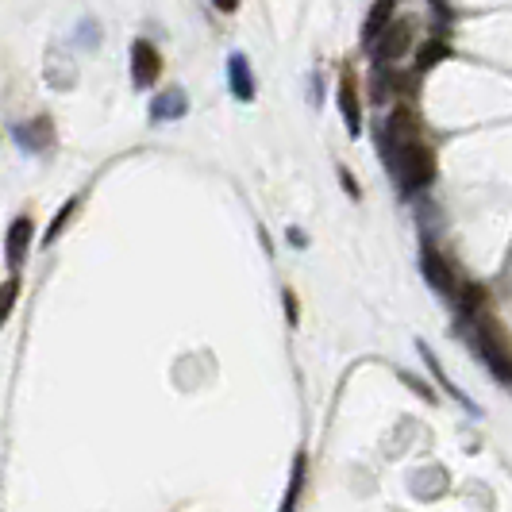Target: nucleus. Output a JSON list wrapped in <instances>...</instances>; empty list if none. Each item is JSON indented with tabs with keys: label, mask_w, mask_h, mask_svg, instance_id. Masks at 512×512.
Segmentation results:
<instances>
[{
	"label": "nucleus",
	"mask_w": 512,
	"mask_h": 512,
	"mask_svg": "<svg viewBox=\"0 0 512 512\" xmlns=\"http://www.w3.org/2000/svg\"><path fill=\"white\" fill-rule=\"evenodd\" d=\"M212 4H216V8H220V12H235V8H239V0H212Z\"/></svg>",
	"instance_id": "nucleus-19"
},
{
	"label": "nucleus",
	"mask_w": 512,
	"mask_h": 512,
	"mask_svg": "<svg viewBox=\"0 0 512 512\" xmlns=\"http://www.w3.org/2000/svg\"><path fill=\"white\" fill-rule=\"evenodd\" d=\"M447 54H451V47H447L443 39H432V43H424V47H420V58H416V66H420V70H432V66H439Z\"/></svg>",
	"instance_id": "nucleus-13"
},
{
	"label": "nucleus",
	"mask_w": 512,
	"mask_h": 512,
	"mask_svg": "<svg viewBox=\"0 0 512 512\" xmlns=\"http://www.w3.org/2000/svg\"><path fill=\"white\" fill-rule=\"evenodd\" d=\"M158 77H162V54H158V47L147 43V39H135L131 43V81H135V89H151Z\"/></svg>",
	"instance_id": "nucleus-3"
},
{
	"label": "nucleus",
	"mask_w": 512,
	"mask_h": 512,
	"mask_svg": "<svg viewBox=\"0 0 512 512\" xmlns=\"http://www.w3.org/2000/svg\"><path fill=\"white\" fill-rule=\"evenodd\" d=\"M31 239H35V220H31V216H16V220H12V228H8V243H4V258H8V266H12V270L27 258Z\"/></svg>",
	"instance_id": "nucleus-7"
},
{
	"label": "nucleus",
	"mask_w": 512,
	"mask_h": 512,
	"mask_svg": "<svg viewBox=\"0 0 512 512\" xmlns=\"http://www.w3.org/2000/svg\"><path fill=\"white\" fill-rule=\"evenodd\" d=\"M16 289H20V282H16V278H8V282H4V320L12 316V305H16Z\"/></svg>",
	"instance_id": "nucleus-16"
},
{
	"label": "nucleus",
	"mask_w": 512,
	"mask_h": 512,
	"mask_svg": "<svg viewBox=\"0 0 512 512\" xmlns=\"http://www.w3.org/2000/svg\"><path fill=\"white\" fill-rule=\"evenodd\" d=\"M420 266H424V278L428 285L443 293V297H459V282H455V270H451V262L439 255L436 247H424V255H420Z\"/></svg>",
	"instance_id": "nucleus-4"
},
{
	"label": "nucleus",
	"mask_w": 512,
	"mask_h": 512,
	"mask_svg": "<svg viewBox=\"0 0 512 512\" xmlns=\"http://www.w3.org/2000/svg\"><path fill=\"white\" fill-rule=\"evenodd\" d=\"M412 47V20H393L378 35V62H393Z\"/></svg>",
	"instance_id": "nucleus-6"
},
{
	"label": "nucleus",
	"mask_w": 512,
	"mask_h": 512,
	"mask_svg": "<svg viewBox=\"0 0 512 512\" xmlns=\"http://www.w3.org/2000/svg\"><path fill=\"white\" fill-rule=\"evenodd\" d=\"M289 243H293V247H305L308 239H305V235H301L297 228H293V231H289Z\"/></svg>",
	"instance_id": "nucleus-20"
},
{
	"label": "nucleus",
	"mask_w": 512,
	"mask_h": 512,
	"mask_svg": "<svg viewBox=\"0 0 512 512\" xmlns=\"http://www.w3.org/2000/svg\"><path fill=\"white\" fill-rule=\"evenodd\" d=\"M389 151H393V170L401 178L405 193H416L436 178V151L428 147V139L420 135V120L412 108H393L389 116Z\"/></svg>",
	"instance_id": "nucleus-1"
},
{
	"label": "nucleus",
	"mask_w": 512,
	"mask_h": 512,
	"mask_svg": "<svg viewBox=\"0 0 512 512\" xmlns=\"http://www.w3.org/2000/svg\"><path fill=\"white\" fill-rule=\"evenodd\" d=\"M339 112L347 120V131L351 135H362V104H359V85H355V74L347 70L343 81H339Z\"/></svg>",
	"instance_id": "nucleus-8"
},
{
	"label": "nucleus",
	"mask_w": 512,
	"mask_h": 512,
	"mask_svg": "<svg viewBox=\"0 0 512 512\" xmlns=\"http://www.w3.org/2000/svg\"><path fill=\"white\" fill-rule=\"evenodd\" d=\"M74 212H77V197H74V201H70L66 208H62V216H58V220L51 224V231H47V239H43V243H54V239L62 235V228H66V224L74 220Z\"/></svg>",
	"instance_id": "nucleus-15"
},
{
	"label": "nucleus",
	"mask_w": 512,
	"mask_h": 512,
	"mask_svg": "<svg viewBox=\"0 0 512 512\" xmlns=\"http://www.w3.org/2000/svg\"><path fill=\"white\" fill-rule=\"evenodd\" d=\"M189 112V97H185V89H162V93H154L151 101V120L158 124H166V120H181Z\"/></svg>",
	"instance_id": "nucleus-9"
},
{
	"label": "nucleus",
	"mask_w": 512,
	"mask_h": 512,
	"mask_svg": "<svg viewBox=\"0 0 512 512\" xmlns=\"http://www.w3.org/2000/svg\"><path fill=\"white\" fill-rule=\"evenodd\" d=\"M228 81L235 101H255V70H251V62L243 54H231L228 58Z\"/></svg>",
	"instance_id": "nucleus-10"
},
{
	"label": "nucleus",
	"mask_w": 512,
	"mask_h": 512,
	"mask_svg": "<svg viewBox=\"0 0 512 512\" xmlns=\"http://www.w3.org/2000/svg\"><path fill=\"white\" fill-rule=\"evenodd\" d=\"M339 178H343V189H347L351 197H359V185H355V178H351V170H339Z\"/></svg>",
	"instance_id": "nucleus-18"
},
{
	"label": "nucleus",
	"mask_w": 512,
	"mask_h": 512,
	"mask_svg": "<svg viewBox=\"0 0 512 512\" xmlns=\"http://www.w3.org/2000/svg\"><path fill=\"white\" fill-rule=\"evenodd\" d=\"M389 24H393V0H374V8L366 16V27H362V39H378Z\"/></svg>",
	"instance_id": "nucleus-11"
},
{
	"label": "nucleus",
	"mask_w": 512,
	"mask_h": 512,
	"mask_svg": "<svg viewBox=\"0 0 512 512\" xmlns=\"http://www.w3.org/2000/svg\"><path fill=\"white\" fill-rule=\"evenodd\" d=\"M301 486H305V451L297 455V462H293V474H289V493H285V501H282L285 512L297 505V493H301Z\"/></svg>",
	"instance_id": "nucleus-14"
},
{
	"label": "nucleus",
	"mask_w": 512,
	"mask_h": 512,
	"mask_svg": "<svg viewBox=\"0 0 512 512\" xmlns=\"http://www.w3.org/2000/svg\"><path fill=\"white\" fill-rule=\"evenodd\" d=\"M16 143L31 154H47L54 147V124L51 116H31L27 124H16Z\"/></svg>",
	"instance_id": "nucleus-5"
},
{
	"label": "nucleus",
	"mask_w": 512,
	"mask_h": 512,
	"mask_svg": "<svg viewBox=\"0 0 512 512\" xmlns=\"http://www.w3.org/2000/svg\"><path fill=\"white\" fill-rule=\"evenodd\" d=\"M486 301H489L486 285L470 282V285H462V289H459V308L466 312V316H478V312L486 308Z\"/></svg>",
	"instance_id": "nucleus-12"
},
{
	"label": "nucleus",
	"mask_w": 512,
	"mask_h": 512,
	"mask_svg": "<svg viewBox=\"0 0 512 512\" xmlns=\"http://www.w3.org/2000/svg\"><path fill=\"white\" fill-rule=\"evenodd\" d=\"M285 316H289V324H297V293L293 289H285Z\"/></svg>",
	"instance_id": "nucleus-17"
},
{
	"label": "nucleus",
	"mask_w": 512,
	"mask_h": 512,
	"mask_svg": "<svg viewBox=\"0 0 512 512\" xmlns=\"http://www.w3.org/2000/svg\"><path fill=\"white\" fill-rule=\"evenodd\" d=\"M474 339H478V351L486 359L489 374L501 385H512V335L505 332V324L497 316H489V312H478Z\"/></svg>",
	"instance_id": "nucleus-2"
}]
</instances>
